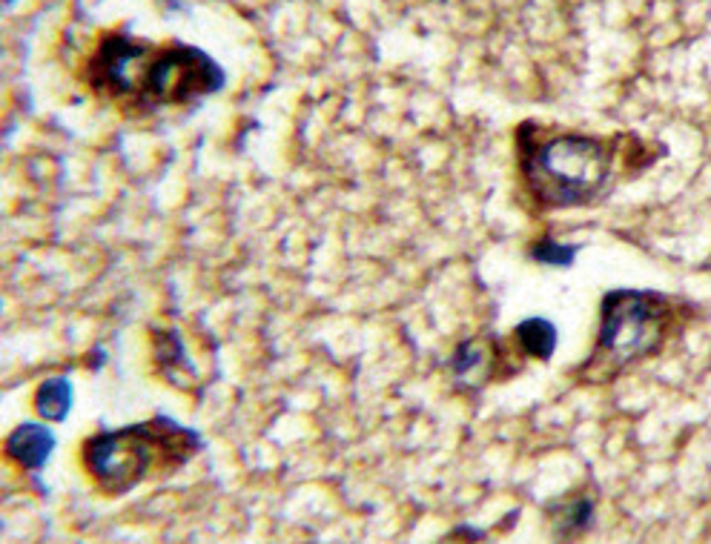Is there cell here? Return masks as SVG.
Returning <instances> with one entry per match:
<instances>
[{"label":"cell","mask_w":711,"mask_h":544,"mask_svg":"<svg viewBox=\"0 0 711 544\" xmlns=\"http://www.w3.org/2000/svg\"><path fill=\"white\" fill-rule=\"evenodd\" d=\"M87 81L118 107L149 112L204 101L221 92L227 75L216 58L190 43H152L109 32L89 58Z\"/></svg>","instance_id":"1"},{"label":"cell","mask_w":711,"mask_h":544,"mask_svg":"<svg viewBox=\"0 0 711 544\" xmlns=\"http://www.w3.org/2000/svg\"><path fill=\"white\" fill-rule=\"evenodd\" d=\"M620 141L594 135L549 132L536 123L520 129L522 175L542 209L589 207L609 192Z\"/></svg>","instance_id":"2"},{"label":"cell","mask_w":711,"mask_h":544,"mask_svg":"<svg viewBox=\"0 0 711 544\" xmlns=\"http://www.w3.org/2000/svg\"><path fill=\"white\" fill-rule=\"evenodd\" d=\"M204 442L196 431L167 416L103 431L83 444V464L103 493L121 496L152 476H172Z\"/></svg>","instance_id":"3"},{"label":"cell","mask_w":711,"mask_h":544,"mask_svg":"<svg viewBox=\"0 0 711 544\" xmlns=\"http://www.w3.org/2000/svg\"><path fill=\"white\" fill-rule=\"evenodd\" d=\"M671 304L649 289H611L600 304L596 356L603 364H623L660 353L671 327Z\"/></svg>","instance_id":"4"},{"label":"cell","mask_w":711,"mask_h":544,"mask_svg":"<svg viewBox=\"0 0 711 544\" xmlns=\"http://www.w3.org/2000/svg\"><path fill=\"white\" fill-rule=\"evenodd\" d=\"M502 364V349L494 338H467L456 347L454 358H451V370L460 378L462 384H471V387H482L488 384L491 378L500 373Z\"/></svg>","instance_id":"5"},{"label":"cell","mask_w":711,"mask_h":544,"mask_svg":"<svg viewBox=\"0 0 711 544\" xmlns=\"http://www.w3.org/2000/svg\"><path fill=\"white\" fill-rule=\"evenodd\" d=\"M55 447V433L49 431L47 424L27 422L21 427H14L7 438V456L9 462H14L21 471H41L43 464L52 458Z\"/></svg>","instance_id":"6"},{"label":"cell","mask_w":711,"mask_h":544,"mask_svg":"<svg viewBox=\"0 0 711 544\" xmlns=\"http://www.w3.org/2000/svg\"><path fill=\"white\" fill-rule=\"evenodd\" d=\"M594 511L596 504L591 496H576L563 498V502H554L549 507V518H551V531H554V542L556 544H574L576 538L589 533L591 522H594Z\"/></svg>","instance_id":"7"},{"label":"cell","mask_w":711,"mask_h":544,"mask_svg":"<svg viewBox=\"0 0 711 544\" xmlns=\"http://www.w3.org/2000/svg\"><path fill=\"white\" fill-rule=\"evenodd\" d=\"M511 342H514V347L520 349L522 356L536 358V362H549L556 353V327L549 318H525L522 324H516Z\"/></svg>","instance_id":"8"},{"label":"cell","mask_w":711,"mask_h":544,"mask_svg":"<svg viewBox=\"0 0 711 544\" xmlns=\"http://www.w3.org/2000/svg\"><path fill=\"white\" fill-rule=\"evenodd\" d=\"M34 411L47 422H63L69 411H72V384H69V378H47L34 393Z\"/></svg>","instance_id":"9"},{"label":"cell","mask_w":711,"mask_h":544,"mask_svg":"<svg viewBox=\"0 0 711 544\" xmlns=\"http://www.w3.org/2000/svg\"><path fill=\"white\" fill-rule=\"evenodd\" d=\"M531 258L545 267H571L576 258V247L571 244H560L554 238H540L531 244Z\"/></svg>","instance_id":"10"},{"label":"cell","mask_w":711,"mask_h":544,"mask_svg":"<svg viewBox=\"0 0 711 544\" xmlns=\"http://www.w3.org/2000/svg\"><path fill=\"white\" fill-rule=\"evenodd\" d=\"M158 362H161L164 376L167 378H172V370H184V367L190 370V362L184 356V344L178 338V333H164L158 338Z\"/></svg>","instance_id":"11"},{"label":"cell","mask_w":711,"mask_h":544,"mask_svg":"<svg viewBox=\"0 0 711 544\" xmlns=\"http://www.w3.org/2000/svg\"><path fill=\"white\" fill-rule=\"evenodd\" d=\"M7 3H12V0H7Z\"/></svg>","instance_id":"12"}]
</instances>
